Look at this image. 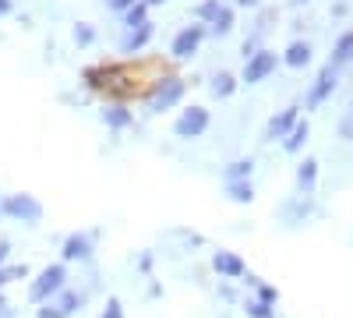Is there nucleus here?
<instances>
[{"instance_id": "aec40b11", "label": "nucleus", "mask_w": 353, "mask_h": 318, "mask_svg": "<svg viewBox=\"0 0 353 318\" xmlns=\"http://www.w3.org/2000/svg\"><path fill=\"white\" fill-rule=\"evenodd\" d=\"M332 64L343 71L346 64H353V28H346V32L336 39V46H332Z\"/></svg>"}, {"instance_id": "c85d7f7f", "label": "nucleus", "mask_w": 353, "mask_h": 318, "mask_svg": "<svg viewBox=\"0 0 353 318\" xmlns=\"http://www.w3.org/2000/svg\"><path fill=\"white\" fill-rule=\"evenodd\" d=\"M254 301H261V304H279V290H276V286H269V283H261L258 279V286H254Z\"/></svg>"}, {"instance_id": "f257e3e1", "label": "nucleus", "mask_w": 353, "mask_h": 318, "mask_svg": "<svg viewBox=\"0 0 353 318\" xmlns=\"http://www.w3.org/2000/svg\"><path fill=\"white\" fill-rule=\"evenodd\" d=\"M188 96V81L181 74H163L159 81H152V89L145 92V113H152V117H159V113L181 106Z\"/></svg>"}, {"instance_id": "6ab92c4d", "label": "nucleus", "mask_w": 353, "mask_h": 318, "mask_svg": "<svg viewBox=\"0 0 353 318\" xmlns=\"http://www.w3.org/2000/svg\"><path fill=\"white\" fill-rule=\"evenodd\" d=\"M223 195L233 206H251L254 201V181H233V184H223Z\"/></svg>"}, {"instance_id": "423d86ee", "label": "nucleus", "mask_w": 353, "mask_h": 318, "mask_svg": "<svg viewBox=\"0 0 353 318\" xmlns=\"http://www.w3.org/2000/svg\"><path fill=\"white\" fill-rule=\"evenodd\" d=\"M339 78H343V71H339L332 61L321 64V71L314 74L311 89H307V96H304V110H318L321 103H329V96L339 89Z\"/></svg>"}, {"instance_id": "1a4fd4ad", "label": "nucleus", "mask_w": 353, "mask_h": 318, "mask_svg": "<svg viewBox=\"0 0 353 318\" xmlns=\"http://www.w3.org/2000/svg\"><path fill=\"white\" fill-rule=\"evenodd\" d=\"M276 68H279V53H272V50H265V46H261V50L251 57V61L244 64L241 81H244V85H261Z\"/></svg>"}, {"instance_id": "f3484780", "label": "nucleus", "mask_w": 353, "mask_h": 318, "mask_svg": "<svg viewBox=\"0 0 353 318\" xmlns=\"http://www.w3.org/2000/svg\"><path fill=\"white\" fill-rule=\"evenodd\" d=\"M307 141H311V124H307V121H297V128H293V131L283 138V152H290V156H301Z\"/></svg>"}, {"instance_id": "72a5a7b5", "label": "nucleus", "mask_w": 353, "mask_h": 318, "mask_svg": "<svg viewBox=\"0 0 353 318\" xmlns=\"http://www.w3.org/2000/svg\"><path fill=\"white\" fill-rule=\"evenodd\" d=\"M11 262V237H0V266Z\"/></svg>"}, {"instance_id": "b1692460", "label": "nucleus", "mask_w": 353, "mask_h": 318, "mask_svg": "<svg viewBox=\"0 0 353 318\" xmlns=\"http://www.w3.org/2000/svg\"><path fill=\"white\" fill-rule=\"evenodd\" d=\"M219 11H223V0H201V4H194V8H191V14H194L201 25H209Z\"/></svg>"}, {"instance_id": "2f4dec72", "label": "nucleus", "mask_w": 353, "mask_h": 318, "mask_svg": "<svg viewBox=\"0 0 353 318\" xmlns=\"http://www.w3.org/2000/svg\"><path fill=\"white\" fill-rule=\"evenodd\" d=\"M216 294H219V301H230V304H237V301H241V294H237V286H233V283H219V286H216Z\"/></svg>"}, {"instance_id": "a878e982", "label": "nucleus", "mask_w": 353, "mask_h": 318, "mask_svg": "<svg viewBox=\"0 0 353 318\" xmlns=\"http://www.w3.org/2000/svg\"><path fill=\"white\" fill-rule=\"evenodd\" d=\"M336 135L343 141H353V89H350V106H346V113H343L339 124H336Z\"/></svg>"}, {"instance_id": "412c9836", "label": "nucleus", "mask_w": 353, "mask_h": 318, "mask_svg": "<svg viewBox=\"0 0 353 318\" xmlns=\"http://www.w3.org/2000/svg\"><path fill=\"white\" fill-rule=\"evenodd\" d=\"M233 25H237V11L223 4V11L209 21V36H226V32H233Z\"/></svg>"}, {"instance_id": "4468645a", "label": "nucleus", "mask_w": 353, "mask_h": 318, "mask_svg": "<svg viewBox=\"0 0 353 318\" xmlns=\"http://www.w3.org/2000/svg\"><path fill=\"white\" fill-rule=\"evenodd\" d=\"M311 57H314V46H311L307 39H293V43L283 50V64L293 68V71H301V68L311 64Z\"/></svg>"}, {"instance_id": "5701e85b", "label": "nucleus", "mask_w": 353, "mask_h": 318, "mask_svg": "<svg viewBox=\"0 0 353 318\" xmlns=\"http://www.w3.org/2000/svg\"><path fill=\"white\" fill-rule=\"evenodd\" d=\"M71 39H74V46L78 50H88L96 43V25H88V21H74L71 25Z\"/></svg>"}, {"instance_id": "f704fd0d", "label": "nucleus", "mask_w": 353, "mask_h": 318, "mask_svg": "<svg viewBox=\"0 0 353 318\" xmlns=\"http://www.w3.org/2000/svg\"><path fill=\"white\" fill-rule=\"evenodd\" d=\"M0 318H14V308H11V301L0 294Z\"/></svg>"}, {"instance_id": "a211bd4d", "label": "nucleus", "mask_w": 353, "mask_h": 318, "mask_svg": "<svg viewBox=\"0 0 353 318\" xmlns=\"http://www.w3.org/2000/svg\"><path fill=\"white\" fill-rule=\"evenodd\" d=\"M254 177V159L244 156V159H233L223 166V184H233V181H251Z\"/></svg>"}, {"instance_id": "7c9ffc66", "label": "nucleus", "mask_w": 353, "mask_h": 318, "mask_svg": "<svg viewBox=\"0 0 353 318\" xmlns=\"http://www.w3.org/2000/svg\"><path fill=\"white\" fill-rule=\"evenodd\" d=\"M152 269H156V255L152 251H141L138 255V272H145V276L152 279Z\"/></svg>"}, {"instance_id": "473e14b6", "label": "nucleus", "mask_w": 353, "mask_h": 318, "mask_svg": "<svg viewBox=\"0 0 353 318\" xmlns=\"http://www.w3.org/2000/svg\"><path fill=\"white\" fill-rule=\"evenodd\" d=\"M138 4V0H106V8L113 11V14H124V11H131Z\"/></svg>"}, {"instance_id": "0eeeda50", "label": "nucleus", "mask_w": 353, "mask_h": 318, "mask_svg": "<svg viewBox=\"0 0 353 318\" xmlns=\"http://www.w3.org/2000/svg\"><path fill=\"white\" fill-rule=\"evenodd\" d=\"M99 230H74L61 241V262H92Z\"/></svg>"}, {"instance_id": "bb28decb", "label": "nucleus", "mask_w": 353, "mask_h": 318, "mask_svg": "<svg viewBox=\"0 0 353 318\" xmlns=\"http://www.w3.org/2000/svg\"><path fill=\"white\" fill-rule=\"evenodd\" d=\"M28 276V266H0V294H4V286L8 283H14V279H25Z\"/></svg>"}, {"instance_id": "c9c22d12", "label": "nucleus", "mask_w": 353, "mask_h": 318, "mask_svg": "<svg viewBox=\"0 0 353 318\" xmlns=\"http://www.w3.org/2000/svg\"><path fill=\"white\" fill-rule=\"evenodd\" d=\"M11 11H14V0H0V18L11 14Z\"/></svg>"}, {"instance_id": "39448f33", "label": "nucleus", "mask_w": 353, "mask_h": 318, "mask_svg": "<svg viewBox=\"0 0 353 318\" xmlns=\"http://www.w3.org/2000/svg\"><path fill=\"white\" fill-rule=\"evenodd\" d=\"M212 124V113L205 110V106H184L181 113H176V121H173V135L181 138V141H198L205 131H209Z\"/></svg>"}, {"instance_id": "4c0bfd02", "label": "nucleus", "mask_w": 353, "mask_h": 318, "mask_svg": "<svg viewBox=\"0 0 353 318\" xmlns=\"http://www.w3.org/2000/svg\"><path fill=\"white\" fill-rule=\"evenodd\" d=\"M261 0H237V8H258Z\"/></svg>"}, {"instance_id": "7ed1b4c3", "label": "nucleus", "mask_w": 353, "mask_h": 318, "mask_svg": "<svg viewBox=\"0 0 353 318\" xmlns=\"http://www.w3.org/2000/svg\"><path fill=\"white\" fill-rule=\"evenodd\" d=\"M0 216H8L21 226H39L43 223V201L28 191H11L0 198Z\"/></svg>"}, {"instance_id": "9d476101", "label": "nucleus", "mask_w": 353, "mask_h": 318, "mask_svg": "<svg viewBox=\"0 0 353 318\" xmlns=\"http://www.w3.org/2000/svg\"><path fill=\"white\" fill-rule=\"evenodd\" d=\"M301 121V106H286V110H276L269 124H265V141H283Z\"/></svg>"}, {"instance_id": "cd10ccee", "label": "nucleus", "mask_w": 353, "mask_h": 318, "mask_svg": "<svg viewBox=\"0 0 353 318\" xmlns=\"http://www.w3.org/2000/svg\"><path fill=\"white\" fill-rule=\"evenodd\" d=\"M244 315H248V318H276V308H272V304H261V301H254V297H248V301H244Z\"/></svg>"}, {"instance_id": "e433bc0d", "label": "nucleus", "mask_w": 353, "mask_h": 318, "mask_svg": "<svg viewBox=\"0 0 353 318\" xmlns=\"http://www.w3.org/2000/svg\"><path fill=\"white\" fill-rule=\"evenodd\" d=\"M159 294H163V286L152 279V283H149V297H159Z\"/></svg>"}, {"instance_id": "9b49d317", "label": "nucleus", "mask_w": 353, "mask_h": 318, "mask_svg": "<svg viewBox=\"0 0 353 318\" xmlns=\"http://www.w3.org/2000/svg\"><path fill=\"white\" fill-rule=\"evenodd\" d=\"M212 272L223 279H244L248 276V262L237 251H212Z\"/></svg>"}, {"instance_id": "c756f323", "label": "nucleus", "mask_w": 353, "mask_h": 318, "mask_svg": "<svg viewBox=\"0 0 353 318\" xmlns=\"http://www.w3.org/2000/svg\"><path fill=\"white\" fill-rule=\"evenodd\" d=\"M99 318H128V315H124V304H121V297H106V304H103Z\"/></svg>"}, {"instance_id": "dca6fc26", "label": "nucleus", "mask_w": 353, "mask_h": 318, "mask_svg": "<svg viewBox=\"0 0 353 318\" xmlns=\"http://www.w3.org/2000/svg\"><path fill=\"white\" fill-rule=\"evenodd\" d=\"M237 85H241V78L233 74V71H216L209 78V96L212 99H230L233 92H237Z\"/></svg>"}, {"instance_id": "f8f14e48", "label": "nucleus", "mask_w": 353, "mask_h": 318, "mask_svg": "<svg viewBox=\"0 0 353 318\" xmlns=\"http://www.w3.org/2000/svg\"><path fill=\"white\" fill-rule=\"evenodd\" d=\"M99 121L117 135V131H128V128H134V113L128 110V103H121V99H117V103H106L103 110H99Z\"/></svg>"}, {"instance_id": "4be33fe9", "label": "nucleus", "mask_w": 353, "mask_h": 318, "mask_svg": "<svg viewBox=\"0 0 353 318\" xmlns=\"http://www.w3.org/2000/svg\"><path fill=\"white\" fill-rule=\"evenodd\" d=\"M311 209H314V198H311V195H301V201H290L286 209H279V216L286 212V219H290V223H304Z\"/></svg>"}, {"instance_id": "6e6552de", "label": "nucleus", "mask_w": 353, "mask_h": 318, "mask_svg": "<svg viewBox=\"0 0 353 318\" xmlns=\"http://www.w3.org/2000/svg\"><path fill=\"white\" fill-rule=\"evenodd\" d=\"M205 36H209V25H184L181 32L173 36V43H170V53L176 57V61H188V57H194L198 53V46L205 43Z\"/></svg>"}, {"instance_id": "20e7f679", "label": "nucleus", "mask_w": 353, "mask_h": 318, "mask_svg": "<svg viewBox=\"0 0 353 318\" xmlns=\"http://www.w3.org/2000/svg\"><path fill=\"white\" fill-rule=\"evenodd\" d=\"M88 304V290H78V286H64L53 301L36 308V318H74L81 308Z\"/></svg>"}, {"instance_id": "ea45409f", "label": "nucleus", "mask_w": 353, "mask_h": 318, "mask_svg": "<svg viewBox=\"0 0 353 318\" xmlns=\"http://www.w3.org/2000/svg\"><path fill=\"white\" fill-rule=\"evenodd\" d=\"M293 4H307V0H293Z\"/></svg>"}, {"instance_id": "393cba45", "label": "nucleus", "mask_w": 353, "mask_h": 318, "mask_svg": "<svg viewBox=\"0 0 353 318\" xmlns=\"http://www.w3.org/2000/svg\"><path fill=\"white\" fill-rule=\"evenodd\" d=\"M121 18H124V28H138V25L149 21V4H145V0H138V4H134L131 11H124Z\"/></svg>"}, {"instance_id": "f03ea898", "label": "nucleus", "mask_w": 353, "mask_h": 318, "mask_svg": "<svg viewBox=\"0 0 353 318\" xmlns=\"http://www.w3.org/2000/svg\"><path fill=\"white\" fill-rule=\"evenodd\" d=\"M68 279H71L68 262H50V266H43V269L36 272V279H28V304L39 308V304L53 301L57 294L64 290V286H71Z\"/></svg>"}, {"instance_id": "ddd939ff", "label": "nucleus", "mask_w": 353, "mask_h": 318, "mask_svg": "<svg viewBox=\"0 0 353 318\" xmlns=\"http://www.w3.org/2000/svg\"><path fill=\"white\" fill-rule=\"evenodd\" d=\"M152 36H156V25H152V21H145V25H138V28H128L124 39H121V53H128V57L141 53L145 46L152 43Z\"/></svg>"}, {"instance_id": "58836bf2", "label": "nucleus", "mask_w": 353, "mask_h": 318, "mask_svg": "<svg viewBox=\"0 0 353 318\" xmlns=\"http://www.w3.org/2000/svg\"><path fill=\"white\" fill-rule=\"evenodd\" d=\"M145 4H149V8H156V4H166V0H145Z\"/></svg>"}, {"instance_id": "2eb2a0df", "label": "nucleus", "mask_w": 353, "mask_h": 318, "mask_svg": "<svg viewBox=\"0 0 353 318\" xmlns=\"http://www.w3.org/2000/svg\"><path fill=\"white\" fill-rule=\"evenodd\" d=\"M318 173H321V166H318L314 156H304V159L297 163V191H301V195H314Z\"/></svg>"}]
</instances>
